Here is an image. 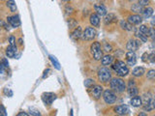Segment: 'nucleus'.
<instances>
[{"instance_id":"f257e3e1","label":"nucleus","mask_w":155,"mask_h":116,"mask_svg":"<svg viewBox=\"0 0 155 116\" xmlns=\"http://www.w3.org/2000/svg\"><path fill=\"white\" fill-rule=\"evenodd\" d=\"M111 67H113V69L116 71V73L117 74L118 77H125V75H127L129 74L128 67H127L126 64L121 60L116 61V62L114 63Z\"/></svg>"},{"instance_id":"f03ea898","label":"nucleus","mask_w":155,"mask_h":116,"mask_svg":"<svg viewBox=\"0 0 155 116\" xmlns=\"http://www.w3.org/2000/svg\"><path fill=\"white\" fill-rule=\"evenodd\" d=\"M110 86L113 91H116V92H118V93H123L124 91H125V88H126L125 82L123 81V79L117 78H114L111 79Z\"/></svg>"},{"instance_id":"7ed1b4c3","label":"nucleus","mask_w":155,"mask_h":116,"mask_svg":"<svg viewBox=\"0 0 155 116\" xmlns=\"http://www.w3.org/2000/svg\"><path fill=\"white\" fill-rule=\"evenodd\" d=\"M90 51L95 60L98 61L102 59V57H103V50H102L101 44L99 42H94L90 45Z\"/></svg>"},{"instance_id":"20e7f679","label":"nucleus","mask_w":155,"mask_h":116,"mask_svg":"<svg viewBox=\"0 0 155 116\" xmlns=\"http://www.w3.org/2000/svg\"><path fill=\"white\" fill-rule=\"evenodd\" d=\"M98 78L102 82H108L111 79V71L108 68H101L98 71Z\"/></svg>"},{"instance_id":"39448f33","label":"nucleus","mask_w":155,"mask_h":116,"mask_svg":"<svg viewBox=\"0 0 155 116\" xmlns=\"http://www.w3.org/2000/svg\"><path fill=\"white\" fill-rule=\"evenodd\" d=\"M103 99L105 101V103H108V105H111V103H114L116 101V95L114 94L113 91L110 89H107L104 91L103 94Z\"/></svg>"},{"instance_id":"423d86ee","label":"nucleus","mask_w":155,"mask_h":116,"mask_svg":"<svg viewBox=\"0 0 155 116\" xmlns=\"http://www.w3.org/2000/svg\"><path fill=\"white\" fill-rule=\"evenodd\" d=\"M96 37V30L93 27H86L82 33V38L85 41H92Z\"/></svg>"},{"instance_id":"0eeeda50","label":"nucleus","mask_w":155,"mask_h":116,"mask_svg":"<svg viewBox=\"0 0 155 116\" xmlns=\"http://www.w3.org/2000/svg\"><path fill=\"white\" fill-rule=\"evenodd\" d=\"M55 99H56V95H55L54 93H51V92H46V93H44L42 95L43 102L48 106H51V103H54V101Z\"/></svg>"},{"instance_id":"6e6552de","label":"nucleus","mask_w":155,"mask_h":116,"mask_svg":"<svg viewBox=\"0 0 155 116\" xmlns=\"http://www.w3.org/2000/svg\"><path fill=\"white\" fill-rule=\"evenodd\" d=\"M125 60H126V63L128 64L129 66H134L136 62H137L136 53L134 51H128V52L125 54Z\"/></svg>"},{"instance_id":"1a4fd4ad","label":"nucleus","mask_w":155,"mask_h":116,"mask_svg":"<svg viewBox=\"0 0 155 116\" xmlns=\"http://www.w3.org/2000/svg\"><path fill=\"white\" fill-rule=\"evenodd\" d=\"M140 41H137V40H129L128 43H127V45H126V48L129 51H134L135 52V50H137L138 48H140V45H141V44H140Z\"/></svg>"},{"instance_id":"9d476101","label":"nucleus","mask_w":155,"mask_h":116,"mask_svg":"<svg viewBox=\"0 0 155 116\" xmlns=\"http://www.w3.org/2000/svg\"><path fill=\"white\" fill-rule=\"evenodd\" d=\"M130 109L128 108V106L126 105H120V106H116V108H114V112H116V114L118 115H127L129 113Z\"/></svg>"},{"instance_id":"9b49d317","label":"nucleus","mask_w":155,"mask_h":116,"mask_svg":"<svg viewBox=\"0 0 155 116\" xmlns=\"http://www.w3.org/2000/svg\"><path fill=\"white\" fill-rule=\"evenodd\" d=\"M7 22L10 24L12 27H14V28H18V26L20 25V20L18 16H10L7 17Z\"/></svg>"},{"instance_id":"f8f14e48","label":"nucleus","mask_w":155,"mask_h":116,"mask_svg":"<svg viewBox=\"0 0 155 116\" xmlns=\"http://www.w3.org/2000/svg\"><path fill=\"white\" fill-rule=\"evenodd\" d=\"M103 93V87L101 85H94L91 90V95L95 100H99Z\"/></svg>"},{"instance_id":"ddd939ff","label":"nucleus","mask_w":155,"mask_h":116,"mask_svg":"<svg viewBox=\"0 0 155 116\" xmlns=\"http://www.w3.org/2000/svg\"><path fill=\"white\" fill-rule=\"evenodd\" d=\"M127 21L132 24V25H138L142 21V17L139 15H132V16H129L128 19H127Z\"/></svg>"},{"instance_id":"4468645a","label":"nucleus","mask_w":155,"mask_h":116,"mask_svg":"<svg viewBox=\"0 0 155 116\" xmlns=\"http://www.w3.org/2000/svg\"><path fill=\"white\" fill-rule=\"evenodd\" d=\"M94 9H95V12L96 14L98 15V16H106V15L108 14V11H107V8L105 7L104 5H95L94 6Z\"/></svg>"},{"instance_id":"2eb2a0df","label":"nucleus","mask_w":155,"mask_h":116,"mask_svg":"<svg viewBox=\"0 0 155 116\" xmlns=\"http://www.w3.org/2000/svg\"><path fill=\"white\" fill-rule=\"evenodd\" d=\"M17 47L16 45H9V47L6 48V55L9 58H14L17 54Z\"/></svg>"},{"instance_id":"dca6fc26","label":"nucleus","mask_w":155,"mask_h":116,"mask_svg":"<svg viewBox=\"0 0 155 116\" xmlns=\"http://www.w3.org/2000/svg\"><path fill=\"white\" fill-rule=\"evenodd\" d=\"M89 21H90L91 25L94 27H99L100 25V17L97 14H91L90 17H89Z\"/></svg>"},{"instance_id":"f3484780","label":"nucleus","mask_w":155,"mask_h":116,"mask_svg":"<svg viewBox=\"0 0 155 116\" xmlns=\"http://www.w3.org/2000/svg\"><path fill=\"white\" fill-rule=\"evenodd\" d=\"M117 20V17L114 14H108V15H106V17H105V20H104V22L106 25H108V24H111V23H113L116 22V21Z\"/></svg>"},{"instance_id":"a211bd4d","label":"nucleus","mask_w":155,"mask_h":116,"mask_svg":"<svg viewBox=\"0 0 155 116\" xmlns=\"http://www.w3.org/2000/svg\"><path fill=\"white\" fill-rule=\"evenodd\" d=\"M113 57L110 55V54H107V55H104L102 57L101 59V62H102V65L103 66H108L111 65V63H113Z\"/></svg>"},{"instance_id":"6ab92c4d","label":"nucleus","mask_w":155,"mask_h":116,"mask_svg":"<svg viewBox=\"0 0 155 116\" xmlns=\"http://www.w3.org/2000/svg\"><path fill=\"white\" fill-rule=\"evenodd\" d=\"M82 29L80 26H78L72 32V38L75 40H79L82 38Z\"/></svg>"},{"instance_id":"aec40b11","label":"nucleus","mask_w":155,"mask_h":116,"mask_svg":"<svg viewBox=\"0 0 155 116\" xmlns=\"http://www.w3.org/2000/svg\"><path fill=\"white\" fill-rule=\"evenodd\" d=\"M131 105L133 106H135V108H139V106H142V97H140V96H135V97H133L132 99H131Z\"/></svg>"},{"instance_id":"412c9836","label":"nucleus","mask_w":155,"mask_h":116,"mask_svg":"<svg viewBox=\"0 0 155 116\" xmlns=\"http://www.w3.org/2000/svg\"><path fill=\"white\" fill-rule=\"evenodd\" d=\"M144 74H145V70H144V68H142V67H136L132 72V75L137 78L142 77Z\"/></svg>"},{"instance_id":"4be33fe9","label":"nucleus","mask_w":155,"mask_h":116,"mask_svg":"<svg viewBox=\"0 0 155 116\" xmlns=\"http://www.w3.org/2000/svg\"><path fill=\"white\" fill-rule=\"evenodd\" d=\"M142 17L144 19H148L153 15V9L151 7H145L144 8V11H142Z\"/></svg>"},{"instance_id":"5701e85b","label":"nucleus","mask_w":155,"mask_h":116,"mask_svg":"<svg viewBox=\"0 0 155 116\" xmlns=\"http://www.w3.org/2000/svg\"><path fill=\"white\" fill-rule=\"evenodd\" d=\"M155 108V97H153L151 101L148 103H147L144 106V110H147V111H150V110H153Z\"/></svg>"},{"instance_id":"b1692460","label":"nucleus","mask_w":155,"mask_h":116,"mask_svg":"<svg viewBox=\"0 0 155 116\" xmlns=\"http://www.w3.org/2000/svg\"><path fill=\"white\" fill-rule=\"evenodd\" d=\"M120 26H121L122 29H125L127 31H132L134 29L132 24H130L128 21H124V20H120Z\"/></svg>"},{"instance_id":"393cba45","label":"nucleus","mask_w":155,"mask_h":116,"mask_svg":"<svg viewBox=\"0 0 155 116\" xmlns=\"http://www.w3.org/2000/svg\"><path fill=\"white\" fill-rule=\"evenodd\" d=\"M7 7L10 9L11 12H13V13H15L16 11H17V5H16V2L15 0H8L7 1Z\"/></svg>"},{"instance_id":"a878e982","label":"nucleus","mask_w":155,"mask_h":116,"mask_svg":"<svg viewBox=\"0 0 155 116\" xmlns=\"http://www.w3.org/2000/svg\"><path fill=\"white\" fill-rule=\"evenodd\" d=\"M128 94H129V96H130V97H135V96H137L138 94H139L138 88L136 87V86L129 87V89H128Z\"/></svg>"},{"instance_id":"bb28decb","label":"nucleus","mask_w":155,"mask_h":116,"mask_svg":"<svg viewBox=\"0 0 155 116\" xmlns=\"http://www.w3.org/2000/svg\"><path fill=\"white\" fill-rule=\"evenodd\" d=\"M131 10H132V12H135V13H142V11H144V7L140 6L139 4H134L132 6Z\"/></svg>"},{"instance_id":"cd10ccee","label":"nucleus","mask_w":155,"mask_h":116,"mask_svg":"<svg viewBox=\"0 0 155 116\" xmlns=\"http://www.w3.org/2000/svg\"><path fill=\"white\" fill-rule=\"evenodd\" d=\"M49 59H51L52 65H54L55 68H56L57 70H60V64L58 63V61L56 60V58H55L54 55H49Z\"/></svg>"},{"instance_id":"c85d7f7f","label":"nucleus","mask_w":155,"mask_h":116,"mask_svg":"<svg viewBox=\"0 0 155 116\" xmlns=\"http://www.w3.org/2000/svg\"><path fill=\"white\" fill-rule=\"evenodd\" d=\"M94 85H95V82L91 78H87V79H85V86L86 88H91V87L94 86Z\"/></svg>"},{"instance_id":"c756f323","label":"nucleus","mask_w":155,"mask_h":116,"mask_svg":"<svg viewBox=\"0 0 155 116\" xmlns=\"http://www.w3.org/2000/svg\"><path fill=\"white\" fill-rule=\"evenodd\" d=\"M147 37H149L153 42H155V29L153 27H149V30H148V33H147Z\"/></svg>"},{"instance_id":"7c9ffc66","label":"nucleus","mask_w":155,"mask_h":116,"mask_svg":"<svg viewBox=\"0 0 155 116\" xmlns=\"http://www.w3.org/2000/svg\"><path fill=\"white\" fill-rule=\"evenodd\" d=\"M67 23H68V26H69V28H75V27L77 26V21L74 20V19H69L67 21Z\"/></svg>"},{"instance_id":"2f4dec72","label":"nucleus","mask_w":155,"mask_h":116,"mask_svg":"<svg viewBox=\"0 0 155 116\" xmlns=\"http://www.w3.org/2000/svg\"><path fill=\"white\" fill-rule=\"evenodd\" d=\"M148 30H149V27H147V25H141L140 26V32L144 34L145 36H147Z\"/></svg>"},{"instance_id":"473e14b6","label":"nucleus","mask_w":155,"mask_h":116,"mask_svg":"<svg viewBox=\"0 0 155 116\" xmlns=\"http://www.w3.org/2000/svg\"><path fill=\"white\" fill-rule=\"evenodd\" d=\"M136 36H137V37L141 40L142 42H144V43L147 42V36H145L144 34H142V33H141L140 31L137 33V35H136Z\"/></svg>"},{"instance_id":"72a5a7b5","label":"nucleus","mask_w":155,"mask_h":116,"mask_svg":"<svg viewBox=\"0 0 155 116\" xmlns=\"http://www.w3.org/2000/svg\"><path fill=\"white\" fill-rule=\"evenodd\" d=\"M148 79H155V70H149L147 74Z\"/></svg>"},{"instance_id":"f704fd0d","label":"nucleus","mask_w":155,"mask_h":116,"mask_svg":"<svg viewBox=\"0 0 155 116\" xmlns=\"http://www.w3.org/2000/svg\"><path fill=\"white\" fill-rule=\"evenodd\" d=\"M138 4L142 7H147L149 4V0H138Z\"/></svg>"},{"instance_id":"c9c22d12","label":"nucleus","mask_w":155,"mask_h":116,"mask_svg":"<svg viewBox=\"0 0 155 116\" xmlns=\"http://www.w3.org/2000/svg\"><path fill=\"white\" fill-rule=\"evenodd\" d=\"M29 115L30 116H41V113L37 110V109H34V108H30L29 110Z\"/></svg>"},{"instance_id":"e433bc0d","label":"nucleus","mask_w":155,"mask_h":116,"mask_svg":"<svg viewBox=\"0 0 155 116\" xmlns=\"http://www.w3.org/2000/svg\"><path fill=\"white\" fill-rule=\"evenodd\" d=\"M151 99H152V97H151V95L149 93L148 94H145V95L144 96V105H147V103H148L151 101Z\"/></svg>"},{"instance_id":"4c0bfd02","label":"nucleus","mask_w":155,"mask_h":116,"mask_svg":"<svg viewBox=\"0 0 155 116\" xmlns=\"http://www.w3.org/2000/svg\"><path fill=\"white\" fill-rule=\"evenodd\" d=\"M104 50L107 51V52H110V51L113 50V48H111V45L110 44H108V43H105V45H104Z\"/></svg>"},{"instance_id":"58836bf2","label":"nucleus","mask_w":155,"mask_h":116,"mask_svg":"<svg viewBox=\"0 0 155 116\" xmlns=\"http://www.w3.org/2000/svg\"><path fill=\"white\" fill-rule=\"evenodd\" d=\"M0 115L1 116H7V112L3 105H0Z\"/></svg>"},{"instance_id":"ea45409f","label":"nucleus","mask_w":155,"mask_h":116,"mask_svg":"<svg viewBox=\"0 0 155 116\" xmlns=\"http://www.w3.org/2000/svg\"><path fill=\"white\" fill-rule=\"evenodd\" d=\"M148 61H150L151 63H155V52L148 54Z\"/></svg>"},{"instance_id":"a19ab883","label":"nucleus","mask_w":155,"mask_h":116,"mask_svg":"<svg viewBox=\"0 0 155 116\" xmlns=\"http://www.w3.org/2000/svg\"><path fill=\"white\" fill-rule=\"evenodd\" d=\"M9 43H10V45H16V38L15 36L11 35L9 37Z\"/></svg>"},{"instance_id":"79ce46f5","label":"nucleus","mask_w":155,"mask_h":116,"mask_svg":"<svg viewBox=\"0 0 155 116\" xmlns=\"http://www.w3.org/2000/svg\"><path fill=\"white\" fill-rule=\"evenodd\" d=\"M0 27H4L5 29H9V25H7L1 19H0Z\"/></svg>"},{"instance_id":"37998d69","label":"nucleus","mask_w":155,"mask_h":116,"mask_svg":"<svg viewBox=\"0 0 155 116\" xmlns=\"http://www.w3.org/2000/svg\"><path fill=\"white\" fill-rule=\"evenodd\" d=\"M142 60L144 61V62H147V61L148 60V54H147V52H144V54H142Z\"/></svg>"},{"instance_id":"c03bdc74","label":"nucleus","mask_w":155,"mask_h":116,"mask_svg":"<svg viewBox=\"0 0 155 116\" xmlns=\"http://www.w3.org/2000/svg\"><path fill=\"white\" fill-rule=\"evenodd\" d=\"M65 12H66V14H72L73 13V8L67 6L66 9H65Z\"/></svg>"},{"instance_id":"a18cd8bd","label":"nucleus","mask_w":155,"mask_h":116,"mask_svg":"<svg viewBox=\"0 0 155 116\" xmlns=\"http://www.w3.org/2000/svg\"><path fill=\"white\" fill-rule=\"evenodd\" d=\"M6 69H7V68H6V67H5L4 65H3V64H2L1 62H0V74H3V73L5 72V70H6Z\"/></svg>"},{"instance_id":"49530a36","label":"nucleus","mask_w":155,"mask_h":116,"mask_svg":"<svg viewBox=\"0 0 155 116\" xmlns=\"http://www.w3.org/2000/svg\"><path fill=\"white\" fill-rule=\"evenodd\" d=\"M1 63L6 67V68H8V67H9V63H8V61H7V59H6V58H4V59H2Z\"/></svg>"},{"instance_id":"de8ad7c7","label":"nucleus","mask_w":155,"mask_h":116,"mask_svg":"<svg viewBox=\"0 0 155 116\" xmlns=\"http://www.w3.org/2000/svg\"><path fill=\"white\" fill-rule=\"evenodd\" d=\"M17 116H30L29 114H27L26 112H23V111H21V112H20Z\"/></svg>"},{"instance_id":"09e8293b","label":"nucleus","mask_w":155,"mask_h":116,"mask_svg":"<svg viewBox=\"0 0 155 116\" xmlns=\"http://www.w3.org/2000/svg\"><path fill=\"white\" fill-rule=\"evenodd\" d=\"M150 24L152 26H155V15L152 17V20H151V21H150Z\"/></svg>"},{"instance_id":"8fccbe9b","label":"nucleus","mask_w":155,"mask_h":116,"mask_svg":"<svg viewBox=\"0 0 155 116\" xmlns=\"http://www.w3.org/2000/svg\"><path fill=\"white\" fill-rule=\"evenodd\" d=\"M133 86H135V82L134 80H129V87H133Z\"/></svg>"},{"instance_id":"3c124183","label":"nucleus","mask_w":155,"mask_h":116,"mask_svg":"<svg viewBox=\"0 0 155 116\" xmlns=\"http://www.w3.org/2000/svg\"><path fill=\"white\" fill-rule=\"evenodd\" d=\"M138 116H147V115L145 112H140V114Z\"/></svg>"},{"instance_id":"603ef678","label":"nucleus","mask_w":155,"mask_h":116,"mask_svg":"<svg viewBox=\"0 0 155 116\" xmlns=\"http://www.w3.org/2000/svg\"><path fill=\"white\" fill-rule=\"evenodd\" d=\"M18 44H20V45H23V39H21V38H20V39H18Z\"/></svg>"},{"instance_id":"864d4df0","label":"nucleus","mask_w":155,"mask_h":116,"mask_svg":"<svg viewBox=\"0 0 155 116\" xmlns=\"http://www.w3.org/2000/svg\"><path fill=\"white\" fill-rule=\"evenodd\" d=\"M63 1H72V0H63Z\"/></svg>"},{"instance_id":"5fc2aeb1","label":"nucleus","mask_w":155,"mask_h":116,"mask_svg":"<svg viewBox=\"0 0 155 116\" xmlns=\"http://www.w3.org/2000/svg\"><path fill=\"white\" fill-rule=\"evenodd\" d=\"M116 116H121V115H116Z\"/></svg>"},{"instance_id":"6e6d98bb","label":"nucleus","mask_w":155,"mask_h":116,"mask_svg":"<svg viewBox=\"0 0 155 116\" xmlns=\"http://www.w3.org/2000/svg\"><path fill=\"white\" fill-rule=\"evenodd\" d=\"M0 116H1V115H0Z\"/></svg>"},{"instance_id":"4d7b16f0","label":"nucleus","mask_w":155,"mask_h":116,"mask_svg":"<svg viewBox=\"0 0 155 116\" xmlns=\"http://www.w3.org/2000/svg\"><path fill=\"white\" fill-rule=\"evenodd\" d=\"M154 116H155V115H154Z\"/></svg>"}]
</instances>
